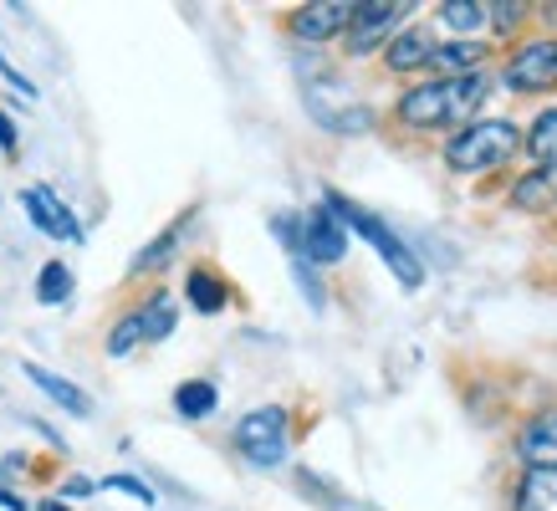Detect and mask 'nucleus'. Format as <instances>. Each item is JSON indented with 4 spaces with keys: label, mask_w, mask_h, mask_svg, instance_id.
Segmentation results:
<instances>
[{
    "label": "nucleus",
    "mask_w": 557,
    "mask_h": 511,
    "mask_svg": "<svg viewBox=\"0 0 557 511\" xmlns=\"http://www.w3.org/2000/svg\"><path fill=\"white\" fill-rule=\"evenodd\" d=\"M185 291H189V302H195V312H220V307L231 302L225 282H220V276H210V272H189Z\"/></svg>",
    "instance_id": "6ab92c4d"
},
{
    "label": "nucleus",
    "mask_w": 557,
    "mask_h": 511,
    "mask_svg": "<svg viewBox=\"0 0 557 511\" xmlns=\"http://www.w3.org/2000/svg\"><path fill=\"white\" fill-rule=\"evenodd\" d=\"M557 83V41H527L517 57L507 62V87L517 92H547Z\"/></svg>",
    "instance_id": "0eeeda50"
},
{
    "label": "nucleus",
    "mask_w": 557,
    "mask_h": 511,
    "mask_svg": "<svg viewBox=\"0 0 557 511\" xmlns=\"http://www.w3.org/2000/svg\"><path fill=\"white\" fill-rule=\"evenodd\" d=\"M0 77H5V83H11V87H21V98H36V87L26 83V77H21V72L11 67V62H5V57H0Z\"/></svg>",
    "instance_id": "a878e982"
},
{
    "label": "nucleus",
    "mask_w": 557,
    "mask_h": 511,
    "mask_svg": "<svg viewBox=\"0 0 557 511\" xmlns=\"http://www.w3.org/2000/svg\"><path fill=\"white\" fill-rule=\"evenodd\" d=\"M21 374L32 378V384H36L41 394H47V399H57V404L67 409V414H87V409H92V399H87V394L77 389L72 378L51 374V369H41V363H21Z\"/></svg>",
    "instance_id": "f8f14e48"
},
{
    "label": "nucleus",
    "mask_w": 557,
    "mask_h": 511,
    "mask_svg": "<svg viewBox=\"0 0 557 511\" xmlns=\"http://www.w3.org/2000/svg\"><path fill=\"white\" fill-rule=\"evenodd\" d=\"M327 210H333V215H338V225L343 230H358V236L369 240L373 251L384 256L388 261V272L399 276V282H405V287H420L424 282V266H420V256L409 251L405 240L394 236V230H388L384 221H379V215H369V210H363V204H354V200H343V195H327Z\"/></svg>",
    "instance_id": "7ed1b4c3"
},
{
    "label": "nucleus",
    "mask_w": 557,
    "mask_h": 511,
    "mask_svg": "<svg viewBox=\"0 0 557 511\" xmlns=\"http://www.w3.org/2000/svg\"><path fill=\"white\" fill-rule=\"evenodd\" d=\"M517 456L527 460V471H557V409L527 420L517 435Z\"/></svg>",
    "instance_id": "9d476101"
},
{
    "label": "nucleus",
    "mask_w": 557,
    "mask_h": 511,
    "mask_svg": "<svg viewBox=\"0 0 557 511\" xmlns=\"http://www.w3.org/2000/svg\"><path fill=\"white\" fill-rule=\"evenodd\" d=\"M21 204H26V215L36 221V230H47V236H57V240H83L77 215H72V210L57 200L51 189H26V195H21Z\"/></svg>",
    "instance_id": "1a4fd4ad"
},
{
    "label": "nucleus",
    "mask_w": 557,
    "mask_h": 511,
    "mask_svg": "<svg viewBox=\"0 0 557 511\" xmlns=\"http://www.w3.org/2000/svg\"><path fill=\"white\" fill-rule=\"evenodd\" d=\"M384 62L394 72H414V67H424V62H435V36L424 32V26H409V32H399L384 47Z\"/></svg>",
    "instance_id": "9b49d317"
},
{
    "label": "nucleus",
    "mask_w": 557,
    "mask_h": 511,
    "mask_svg": "<svg viewBox=\"0 0 557 511\" xmlns=\"http://www.w3.org/2000/svg\"><path fill=\"white\" fill-rule=\"evenodd\" d=\"M0 507H5V511H26V501H21V496H11V491H0Z\"/></svg>",
    "instance_id": "c85d7f7f"
},
{
    "label": "nucleus",
    "mask_w": 557,
    "mask_h": 511,
    "mask_svg": "<svg viewBox=\"0 0 557 511\" xmlns=\"http://www.w3.org/2000/svg\"><path fill=\"white\" fill-rule=\"evenodd\" d=\"M481 57H486V51L475 47V41H450V47H435V62H440V67H450V77L481 72Z\"/></svg>",
    "instance_id": "aec40b11"
},
{
    "label": "nucleus",
    "mask_w": 557,
    "mask_h": 511,
    "mask_svg": "<svg viewBox=\"0 0 557 511\" xmlns=\"http://www.w3.org/2000/svg\"><path fill=\"white\" fill-rule=\"evenodd\" d=\"M0 149H5V153L16 149V123L5 119V113H0Z\"/></svg>",
    "instance_id": "bb28decb"
},
{
    "label": "nucleus",
    "mask_w": 557,
    "mask_h": 511,
    "mask_svg": "<svg viewBox=\"0 0 557 511\" xmlns=\"http://www.w3.org/2000/svg\"><path fill=\"white\" fill-rule=\"evenodd\" d=\"M522 11H527V5H517V0H511V5H486V16L496 21V26H502V32H511V26H517V21H522Z\"/></svg>",
    "instance_id": "393cba45"
},
{
    "label": "nucleus",
    "mask_w": 557,
    "mask_h": 511,
    "mask_svg": "<svg viewBox=\"0 0 557 511\" xmlns=\"http://www.w3.org/2000/svg\"><path fill=\"white\" fill-rule=\"evenodd\" d=\"M297 246H302V261L312 266H333L348 256V230L338 225V215L318 204V210H307L302 221H297Z\"/></svg>",
    "instance_id": "39448f33"
},
{
    "label": "nucleus",
    "mask_w": 557,
    "mask_h": 511,
    "mask_svg": "<svg viewBox=\"0 0 557 511\" xmlns=\"http://www.w3.org/2000/svg\"><path fill=\"white\" fill-rule=\"evenodd\" d=\"M553 200H557V174L553 170H532L511 185V204H522V210H547Z\"/></svg>",
    "instance_id": "dca6fc26"
},
{
    "label": "nucleus",
    "mask_w": 557,
    "mask_h": 511,
    "mask_svg": "<svg viewBox=\"0 0 557 511\" xmlns=\"http://www.w3.org/2000/svg\"><path fill=\"white\" fill-rule=\"evenodd\" d=\"M348 16H354L348 0H312L302 11H292V36H302V41H327V36L348 32Z\"/></svg>",
    "instance_id": "6e6552de"
},
{
    "label": "nucleus",
    "mask_w": 557,
    "mask_h": 511,
    "mask_svg": "<svg viewBox=\"0 0 557 511\" xmlns=\"http://www.w3.org/2000/svg\"><path fill=\"white\" fill-rule=\"evenodd\" d=\"M87 491H92V481H83V476L67 481V496H87Z\"/></svg>",
    "instance_id": "cd10ccee"
},
{
    "label": "nucleus",
    "mask_w": 557,
    "mask_h": 511,
    "mask_svg": "<svg viewBox=\"0 0 557 511\" xmlns=\"http://www.w3.org/2000/svg\"><path fill=\"white\" fill-rule=\"evenodd\" d=\"M180 230H185V225H170V230L153 240V246H144V251H138V261H134V272H159V266L174 256V246H180Z\"/></svg>",
    "instance_id": "412c9836"
},
{
    "label": "nucleus",
    "mask_w": 557,
    "mask_h": 511,
    "mask_svg": "<svg viewBox=\"0 0 557 511\" xmlns=\"http://www.w3.org/2000/svg\"><path fill=\"white\" fill-rule=\"evenodd\" d=\"M399 16H409V5H399V0H394V5H388V0L354 5V16H348V51H354V57H369L373 47H388Z\"/></svg>",
    "instance_id": "423d86ee"
},
{
    "label": "nucleus",
    "mask_w": 557,
    "mask_h": 511,
    "mask_svg": "<svg viewBox=\"0 0 557 511\" xmlns=\"http://www.w3.org/2000/svg\"><path fill=\"white\" fill-rule=\"evenodd\" d=\"M174 317H180V312H174V297H170V291H153L149 302L134 312L138 338H144V342H164L174 333Z\"/></svg>",
    "instance_id": "ddd939ff"
},
{
    "label": "nucleus",
    "mask_w": 557,
    "mask_h": 511,
    "mask_svg": "<svg viewBox=\"0 0 557 511\" xmlns=\"http://www.w3.org/2000/svg\"><path fill=\"white\" fill-rule=\"evenodd\" d=\"M215 384H205V378H189V384H180L174 389V409L185 414V420H205L210 409H215Z\"/></svg>",
    "instance_id": "a211bd4d"
},
{
    "label": "nucleus",
    "mask_w": 557,
    "mask_h": 511,
    "mask_svg": "<svg viewBox=\"0 0 557 511\" xmlns=\"http://www.w3.org/2000/svg\"><path fill=\"white\" fill-rule=\"evenodd\" d=\"M41 511H72V507H67V501H47V507H41Z\"/></svg>",
    "instance_id": "c756f323"
},
{
    "label": "nucleus",
    "mask_w": 557,
    "mask_h": 511,
    "mask_svg": "<svg viewBox=\"0 0 557 511\" xmlns=\"http://www.w3.org/2000/svg\"><path fill=\"white\" fill-rule=\"evenodd\" d=\"M138 342H144V338H138V323H134V317H123V323L108 333V353L123 358V353H134Z\"/></svg>",
    "instance_id": "5701e85b"
},
{
    "label": "nucleus",
    "mask_w": 557,
    "mask_h": 511,
    "mask_svg": "<svg viewBox=\"0 0 557 511\" xmlns=\"http://www.w3.org/2000/svg\"><path fill=\"white\" fill-rule=\"evenodd\" d=\"M522 144H527V153L537 159V170H553L557 174V108H547V113L527 128Z\"/></svg>",
    "instance_id": "4468645a"
},
{
    "label": "nucleus",
    "mask_w": 557,
    "mask_h": 511,
    "mask_svg": "<svg viewBox=\"0 0 557 511\" xmlns=\"http://www.w3.org/2000/svg\"><path fill=\"white\" fill-rule=\"evenodd\" d=\"M522 144V128L507 119H481V123H466L450 144H445V164L456 174H486L496 164H507L511 153Z\"/></svg>",
    "instance_id": "f03ea898"
},
{
    "label": "nucleus",
    "mask_w": 557,
    "mask_h": 511,
    "mask_svg": "<svg viewBox=\"0 0 557 511\" xmlns=\"http://www.w3.org/2000/svg\"><path fill=\"white\" fill-rule=\"evenodd\" d=\"M108 486H113V491H128V496L138 501V507H153V491L144 486V481H134V476H113Z\"/></svg>",
    "instance_id": "b1692460"
},
{
    "label": "nucleus",
    "mask_w": 557,
    "mask_h": 511,
    "mask_svg": "<svg viewBox=\"0 0 557 511\" xmlns=\"http://www.w3.org/2000/svg\"><path fill=\"white\" fill-rule=\"evenodd\" d=\"M517 511H557V471H527L517 486Z\"/></svg>",
    "instance_id": "2eb2a0df"
},
{
    "label": "nucleus",
    "mask_w": 557,
    "mask_h": 511,
    "mask_svg": "<svg viewBox=\"0 0 557 511\" xmlns=\"http://www.w3.org/2000/svg\"><path fill=\"white\" fill-rule=\"evenodd\" d=\"M67 297H72L67 261H47V266H41V276H36V302H41V307H62Z\"/></svg>",
    "instance_id": "f3484780"
},
{
    "label": "nucleus",
    "mask_w": 557,
    "mask_h": 511,
    "mask_svg": "<svg viewBox=\"0 0 557 511\" xmlns=\"http://www.w3.org/2000/svg\"><path fill=\"white\" fill-rule=\"evenodd\" d=\"M486 102V77L481 72H466V77H435L424 87H409L399 98V119L409 128H450V123H466Z\"/></svg>",
    "instance_id": "f257e3e1"
},
{
    "label": "nucleus",
    "mask_w": 557,
    "mask_h": 511,
    "mask_svg": "<svg viewBox=\"0 0 557 511\" xmlns=\"http://www.w3.org/2000/svg\"><path fill=\"white\" fill-rule=\"evenodd\" d=\"M440 16H445L450 32H475V26L486 21V5H475V0H445V5H440Z\"/></svg>",
    "instance_id": "4be33fe9"
},
{
    "label": "nucleus",
    "mask_w": 557,
    "mask_h": 511,
    "mask_svg": "<svg viewBox=\"0 0 557 511\" xmlns=\"http://www.w3.org/2000/svg\"><path fill=\"white\" fill-rule=\"evenodd\" d=\"M236 445L251 465H282L287 460V409L282 404L251 409L236 425Z\"/></svg>",
    "instance_id": "20e7f679"
}]
</instances>
